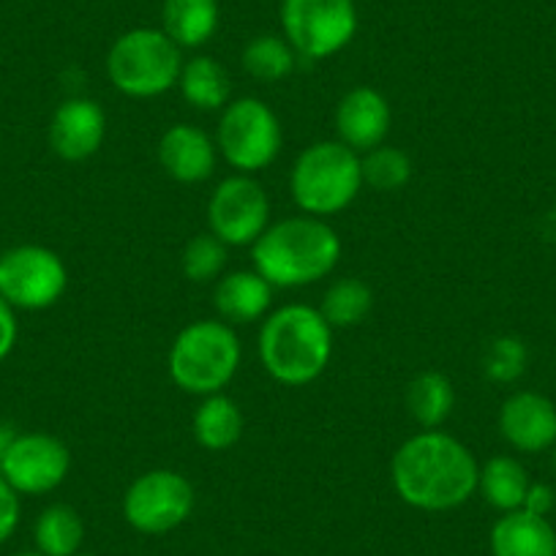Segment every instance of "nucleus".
<instances>
[{"label":"nucleus","instance_id":"f257e3e1","mask_svg":"<svg viewBox=\"0 0 556 556\" xmlns=\"http://www.w3.org/2000/svg\"><path fill=\"white\" fill-rule=\"evenodd\" d=\"M393 485L417 510H453L478 491L480 467L472 451L445 431H420L395 451Z\"/></svg>","mask_w":556,"mask_h":556},{"label":"nucleus","instance_id":"f03ea898","mask_svg":"<svg viewBox=\"0 0 556 556\" xmlns=\"http://www.w3.org/2000/svg\"><path fill=\"white\" fill-rule=\"evenodd\" d=\"M341 240L325 218L292 216L270 224L251 249L254 270L273 290H295L323 281L336 270Z\"/></svg>","mask_w":556,"mask_h":556},{"label":"nucleus","instance_id":"7ed1b4c3","mask_svg":"<svg viewBox=\"0 0 556 556\" xmlns=\"http://www.w3.org/2000/svg\"><path fill=\"white\" fill-rule=\"evenodd\" d=\"M333 355V328L312 306H281L262 323L260 357L276 382L301 388L328 368Z\"/></svg>","mask_w":556,"mask_h":556},{"label":"nucleus","instance_id":"20e7f679","mask_svg":"<svg viewBox=\"0 0 556 556\" xmlns=\"http://www.w3.org/2000/svg\"><path fill=\"white\" fill-rule=\"evenodd\" d=\"M361 189V153L346 148L339 139L308 146L298 156L290 175L292 200L306 216H336L355 202Z\"/></svg>","mask_w":556,"mask_h":556},{"label":"nucleus","instance_id":"39448f33","mask_svg":"<svg viewBox=\"0 0 556 556\" xmlns=\"http://www.w3.org/2000/svg\"><path fill=\"white\" fill-rule=\"evenodd\" d=\"M240 339L232 325L200 319L186 325L169 350V377L191 395L222 393L240 366Z\"/></svg>","mask_w":556,"mask_h":556},{"label":"nucleus","instance_id":"423d86ee","mask_svg":"<svg viewBox=\"0 0 556 556\" xmlns=\"http://www.w3.org/2000/svg\"><path fill=\"white\" fill-rule=\"evenodd\" d=\"M184 68L180 47L164 30L137 28L123 34L106 55V74L121 93L153 99L175 88Z\"/></svg>","mask_w":556,"mask_h":556},{"label":"nucleus","instance_id":"0eeeda50","mask_svg":"<svg viewBox=\"0 0 556 556\" xmlns=\"http://www.w3.org/2000/svg\"><path fill=\"white\" fill-rule=\"evenodd\" d=\"M216 148L235 173L254 175L276 162L281 151V123L265 101L254 96L235 99L222 112Z\"/></svg>","mask_w":556,"mask_h":556},{"label":"nucleus","instance_id":"6e6552de","mask_svg":"<svg viewBox=\"0 0 556 556\" xmlns=\"http://www.w3.org/2000/svg\"><path fill=\"white\" fill-rule=\"evenodd\" d=\"M281 25L298 55L323 61L355 39L357 12L352 0H285Z\"/></svg>","mask_w":556,"mask_h":556},{"label":"nucleus","instance_id":"1a4fd4ad","mask_svg":"<svg viewBox=\"0 0 556 556\" xmlns=\"http://www.w3.org/2000/svg\"><path fill=\"white\" fill-rule=\"evenodd\" d=\"M68 285L61 256L45 245H17L0 254V298L14 308L41 312L55 306Z\"/></svg>","mask_w":556,"mask_h":556},{"label":"nucleus","instance_id":"9d476101","mask_svg":"<svg viewBox=\"0 0 556 556\" xmlns=\"http://www.w3.org/2000/svg\"><path fill=\"white\" fill-rule=\"evenodd\" d=\"M194 510V485L173 469L139 475L123 496V516L137 532L164 534Z\"/></svg>","mask_w":556,"mask_h":556},{"label":"nucleus","instance_id":"9b49d317","mask_svg":"<svg viewBox=\"0 0 556 556\" xmlns=\"http://www.w3.org/2000/svg\"><path fill=\"white\" fill-rule=\"evenodd\" d=\"M270 200L251 175H229L207 202L211 232L227 245H254L270 224Z\"/></svg>","mask_w":556,"mask_h":556},{"label":"nucleus","instance_id":"f8f14e48","mask_svg":"<svg viewBox=\"0 0 556 556\" xmlns=\"http://www.w3.org/2000/svg\"><path fill=\"white\" fill-rule=\"evenodd\" d=\"M72 467V453L58 437L17 434L12 447L0 462V478L17 494H47L66 480Z\"/></svg>","mask_w":556,"mask_h":556},{"label":"nucleus","instance_id":"ddd939ff","mask_svg":"<svg viewBox=\"0 0 556 556\" xmlns=\"http://www.w3.org/2000/svg\"><path fill=\"white\" fill-rule=\"evenodd\" d=\"M106 137V115L93 99H68L55 110L50 121V146L63 162H85Z\"/></svg>","mask_w":556,"mask_h":556},{"label":"nucleus","instance_id":"4468645a","mask_svg":"<svg viewBox=\"0 0 556 556\" xmlns=\"http://www.w3.org/2000/svg\"><path fill=\"white\" fill-rule=\"evenodd\" d=\"M390 104L379 90L352 88L341 96L336 106V134L339 142L352 148L355 153H368L384 146L390 131Z\"/></svg>","mask_w":556,"mask_h":556},{"label":"nucleus","instance_id":"2eb2a0df","mask_svg":"<svg viewBox=\"0 0 556 556\" xmlns=\"http://www.w3.org/2000/svg\"><path fill=\"white\" fill-rule=\"evenodd\" d=\"M500 431L516 451H548L556 442V406L532 390L513 393L500 409Z\"/></svg>","mask_w":556,"mask_h":556},{"label":"nucleus","instance_id":"dca6fc26","mask_svg":"<svg viewBox=\"0 0 556 556\" xmlns=\"http://www.w3.org/2000/svg\"><path fill=\"white\" fill-rule=\"evenodd\" d=\"M159 162L178 184H202L216 169V142L189 123H175L159 139Z\"/></svg>","mask_w":556,"mask_h":556},{"label":"nucleus","instance_id":"f3484780","mask_svg":"<svg viewBox=\"0 0 556 556\" xmlns=\"http://www.w3.org/2000/svg\"><path fill=\"white\" fill-rule=\"evenodd\" d=\"M213 303L218 317L227 325H249L267 314L273 303V287L256 270H235L218 278Z\"/></svg>","mask_w":556,"mask_h":556},{"label":"nucleus","instance_id":"a211bd4d","mask_svg":"<svg viewBox=\"0 0 556 556\" xmlns=\"http://www.w3.org/2000/svg\"><path fill=\"white\" fill-rule=\"evenodd\" d=\"M494 556H556V532L545 516L510 510L491 529Z\"/></svg>","mask_w":556,"mask_h":556},{"label":"nucleus","instance_id":"6ab92c4d","mask_svg":"<svg viewBox=\"0 0 556 556\" xmlns=\"http://www.w3.org/2000/svg\"><path fill=\"white\" fill-rule=\"evenodd\" d=\"M162 25L164 34L180 50H197L216 34L218 3L216 0H164Z\"/></svg>","mask_w":556,"mask_h":556},{"label":"nucleus","instance_id":"aec40b11","mask_svg":"<svg viewBox=\"0 0 556 556\" xmlns=\"http://www.w3.org/2000/svg\"><path fill=\"white\" fill-rule=\"evenodd\" d=\"M191 429H194V440L205 451L224 453L238 445L243 437V412L229 395H205V401L197 406Z\"/></svg>","mask_w":556,"mask_h":556},{"label":"nucleus","instance_id":"412c9836","mask_svg":"<svg viewBox=\"0 0 556 556\" xmlns=\"http://www.w3.org/2000/svg\"><path fill=\"white\" fill-rule=\"evenodd\" d=\"M178 88L194 110H224L232 101V79H229L227 68L207 55L191 58L189 63H184Z\"/></svg>","mask_w":556,"mask_h":556},{"label":"nucleus","instance_id":"4be33fe9","mask_svg":"<svg viewBox=\"0 0 556 556\" xmlns=\"http://www.w3.org/2000/svg\"><path fill=\"white\" fill-rule=\"evenodd\" d=\"M453 382L440 371H420L406 388V409L424 431H434L453 415Z\"/></svg>","mask_w":556,"mask_h":556},{"label":"nucleus","instance_id":"5701e85b","mask_svg":"<svg viewBox=\"0 0 556 556\" xmlns=\"http://www.w3.org/2000/svg\"><path fill=\"white\" fill-rule=\"evenodd\" d=\"M529 485L532 483H529L527 469L510 456L489 458L485 467L480 469L478 489L485 496V502L491 507H496V510H521Z\"/></svg>","mask_w":556,"mask_h":556},{"label":"nucleus","instance_id":"b1692460","mask_svg":"<svg viewBox=\"0 0 556 556\" xmlns=\"http://www.w3.org/2000/svg\"><path fill=\"white\" fill-rule=\"evenodd\" d=\"M374 306V292L366 281L355 276H346V278H336L333 285L328 287L323 298V312L325 323L330 328H355L361 325L363 319L368 317Z\"/></svg>","mask_w":556,"mask_h":556},{"label":"nucleus","instance_id":"393cba45","mask_svg":"<svg viewBox=\"0 0 556 556\" xmlns=\"http://www.w3.org/2000/svg\"><path fill=\"white\" fill-rule=\"evenodd\" d=\"M34 534L45 556H72L83 545L85 523L74 507L52 505L39 516Z\"/></svg>","mask_w":556,"mask_h":556},{"label":"nucleus","instance_id":"a878e982","mask_svg":"<svg viewBox=\"0 0 556 556\" xmlns=\"http://www.w3.org/2000/svg\"><path fill=\"white\" fill-rule=\"evenodd\" d=\"M298 52L278 36H256L243 50V68L260 83H281L295 72Z\"/></svg>","mask_w":556,"mask_h":556},{"label":"nucleus","instance_id":"bb28decb","mask_svg":"<svg viewBox=\"0 0 556 556\" xmlns=\"http://www.w3.org/2000/svg\"><path fill=\"white\" fill-rule=\"evenodd\" d=\"M363 186L374 191H399L412 178V159L401 148L379 146L361 156Z\"/></svg>","mask_w":556,"mask_h":556},{"label":"nucleus","instance_id":"cd10ccee","mask_svg":"<svg viewBox=\"0 0 556 556\" xmlns=\"http://www.w3.org/2000/svg\"><path fill=\"white\" fill-rule=\"evenodd\" d=\"M224 265H227V243L218 240L213 232H202L191 238L186 243L184 256H180L184 276L194 285H207V281L218 278Z\"/></svg>","mask_w":556,"mask_h":556},{"label":"nucleus","instance_id":"c85d7f7f","mask_svg":"<svg viewBox=\"0 0 556 556\" xmlns=\"http://www.w3.org/2000/svg\"><path fill=\"white\" fill-rule=\"evenodd\" d=\"M527 368V346L513 336H500L483 355V371L491 382H516Z\"/></svg>","mask_w":556,"mask_h":556},{"label":"nucleus","instance_id":"c756f323","mask_svg":"<svg viewBox=\"0 0 556 556\" xmlns=\"http://www.w3.org/2000/svg\"><path fill=\"white\" fill-rule=\"evenodd\" d=\"M20 521V500L17 491L0 478V545L12 538V532L17 529Z\"/></svg>","mask_w":556,"mask_h":556},{"label":"nucleus","instance_id":"7c9ffc66","mask_svg":"<svg viewBox=\"0 0 556 556\" xmlns=\"http://www.w3.org/2000/svg\"><path fill=\"white\" fill-rule=\"evenodd\" d=\"M14 344H17V317H14V306H9L0 298V361H7L12 355Z\"/></svg>","mask_w":556,"mask_h":556},{"label":"nucleus","instance_id":"2f4dec72","mask_svg":"<svg viewBox=\"0 0 556 556\" xmlns=\"http://www.w3.org/2000/svg\"><path fill=\"white\" fill-rule=\"evenodd\" d=\"M551 507H554V491H551L548 485H543V483L529 485L527 500H523L521 510L534 513V516H545V513H548Z\"/></svg>","mask_w":556,"mask_h":556},{"label":"nucleus","instance_id":"473e14b6","mask_svg":"<svg viewBox=\"0 0 556 556\" xmlns=\"http://www.w3.org/2000/svg\"><path fill=\"white\" fill-rule=\"evenodd\" d=\"M14 440H17V431L9 424H0V462H3V456H7V451L12 447Z\"/></svg>","mask_w":556,"mask_h":556},{"label":"nucleus","instance_id":"72a5a7b5","mask_svg":"<svg viewBox=\"0 0 556 556\" xmlns=\"http://www.w3.org/2000/svg\"><path fill=\"white\" fill-rule=\"evenodd\" d=\"M14 556H45V554H14Z\"/></svg>","mask_w":556,"mask_h":556},{"label":"nucleus","instance_id":"f704fd0d","mask_svg":"<svg viewBox=\"0 0 556 556\" xmlns=\"http://www.w3.org/2000/svg\"><path fill=\"white\" fill-rule=\"evenodd\" d=\"M72 556H93V554H79V551H77V554H72Z\"/></svg>","mask_w":556,"mask_h":556},{"label":"nucleus","instance_id":"c9c22d12","mask_svg":"<svg viewBox=\"0 0 556 556\" xmlns=\"http://www.w3.org/2000/svg\"><path fill=\"white\" fill-rule=\"evenodd\" d=\"M554 467H556V451H554Z\"/></svg>","mask_w":556,"mask_h":556}]
</instances>
